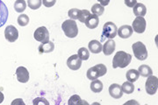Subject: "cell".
<instances>
[{"label": "cell", "mask_w": 158, "mask_h": 105, "mask_svg": "<svg viewBox=\"0 0 158 105\" xmlns=\"http://www.w3.org/2000/svg\"><path fill=\"white\" fill-rule=\"evenodd\" d=\"M131 61H132V55L130 54H127L124 51H118L113 57V68H117V67L124 68L129 65Z\"/></svg>", "instance_id": "cell-1"}, {"label": "cell", "mask_w": 158, "mask_h": 105, "mask_svg": "<svg viewBox=\"0 0 158 105\" xmlns=\"http://www.w3.org/2000/svg\"><path fill=\"white\" fill-rule=\"evenodd\" d=\"M62 29L64 34L68 38H75L78 34V27H77V22L74 19H67L63 21Z\"/></svg>", "instance_id": "cell-2"}, {"label": "cell", "mask_w": 158, "mask_h": 105, "mask_svg": "<svg viewBox=\"0 0 158 105\" xmlns=\"http://www.w3.org/2000/svg\"><path fill=\"white\" fill-rule=\"evenodd\" d=\"M106 72H107L106 67L104 64H98L96 66L92 67L88 69L87 78L90 81H93V80L98 79V77L104 76L106 74Z\"/></svg>", "instance_id": "cell-3"}, {"label": "cell", "mask_w": 158, "mask_h": 105, "mask_svg": "<svg viewBox=\"0 0 158 105\" xmlns=\"http://www.w3.org/2000/svg\"><path fill=\"white\" fill-rule=\"evenodd\" d=\"M132 50L136 59L140 61H144L148 58V50L146 46L141 41H137L132 46Z\"/></svg>", "instance_id": "cell-4"}, {"label": "cell", "mask_w": 158, "mask_h": 105, "mask_svg": "<svg viewBox=\"0 0 158 105\" xmlns=\"http://www.w3.org/2000/svg\"><path fill=\"white\" fill-rule=\"evenodd\" d=\"M118 28L116 25L113 22H106L103 26L102 31L101 40H105V39H113L115 36H117Z\"/></svg>", "instance_id": "cell-5"}, {"label": "cell", "mask_w": 158, "mask_h": 105, "mask_svg": "<svg viewBox=\"0 0 158 105\" xmlns=\"http://www.w3.org/2000/svg\"><path fill=\"white\" fill-rule=\"evenodd\" d=\"M147 81H146V84H145V89H146V92L148 95H155L157 92L158 89V79L156 76L154 75H150L147 77Z\"/></svg>", "instance_id": "cell-6"}, {"label": "cell", "mask_w": 158, "mask_h": 105, "mask_svg": "<svg viewBox=\"0 0 158 105\" xmlns=\"http://www.w3.org/2000/svg\"><path fill=\"white\" fill-rule=\"evenodd\" d=\"M34 37L37 41L43 43V42L49 40V32L45 26H40L35 30Z\"/></svg>", "instance_id": "cell-7"}, {"label": "cell", "mask_w": 158, "mask_h": 105, "mask_svg": "<svg viewBox=\"0 0 158 105\" xmlns=\"http://www.w3.org/2000/svg\"><path fill=\"white\" fill-rule=\"evenodd\" d=\"M133 31L137 33H143L146 30V20L143 17H136L132 25Z\"/></svg>", "instance_id": "cell-8"}, {"label": "cell", "mask_w": 158, "mask_h": 105, "mask_svg": "<svg viewBox=\"0 0 158 105\" xmlns=\"http://www.w3.org/2000/svg\"><path fill=\"white\" fill-rule=\"evenodd\" d=\"M5 37L9 42H14L19 38V31L14 26H7L5 30Z\"/></svg>", "instance_id": "cell-9"}, {"label": "cell", "mask_w": 158, "mask_h": 105, "mask_svg": "<svg viewBox=\"0 0 158 105\" xmlns=\"http://www.w3.org/2000/svg\"><path fill=\"white\" fill-rule=\"evenodd\" d=\"M67 66L70 70H78L82 66V60L77 55H74L67 60Z\"/></svg>", "instance_id": "cell-10"}, {"label": "cell", "mask_w": 158, "mask_h": 105, "mask_svg": "<svg viewBox=\"0 0 158 105\" xmlns=\"http://www.w3.org/2000/svg\"><path fill=\"white\" fill-rule=\"evenodd\" d=\"M17 80L21 83H26L29 81V72L25 67H19L16 69Z\"/></svg>", "instance_id": "cell-11"}, {"label": "cell", "mask_w": 158, "mask_h": 105, "mask_svg": "<svg viewBox=\"0 0 158 105\" xmlns=\"http://www.w3.org/2000/svg\"><path fill=\"white\" fill-rule=\"evenodd\" d=\"M109 94L114 99H119L123 95L121 86L117 83H113L109 87Z\"/></svg>", "instance_id": "cell-12"}, {"label": "cell", "mask_w": 158, "mask_h": 105, "mask_svg": "<svg viewBox=\"0 0 158 105\" xmlns=\"http://www.w3.org/2000/svg\"><path fill=\"white\" fill-rule=\"evenodd\" d=\"M115 47H116L115 41L113 39H108L107 41H106L105 44L102 46V51H103L105 55H111L114 52Z\"/></svg>", "instance_id": "cell-13"}, {"label": "cell", "mask_w": 158, "mask_h": 105, "mask_svg": "<svg viewBox=\"0 0 158 105\" xmlns=\"http://www.w3.org/2000/svg\"><path fill=\"white\" fill-rule=\"evenodd\" d=\"M133 33H134V31H133L132 26H127V25L120 26L117 31V34L121 39H128L132 36Z\"/></svg>", "instance_id": "cell-14"}, {"label": "cell", "mask_w": 158, "mask_h": 105, "mask_svg": "<svg viewBox=\"0 0 158 105\" xmlns=\"http://www.w3.org/2000/svg\"><path fill=\"white\" fill-rule=\"evenodd\" d=\"M8 18V9L6 4L0 0V27L6 25Z\"/></svg>", "instance_id": "cell-15"}, {"label": "cell", "mask_w": 158, "mask_h": 105, "mask_svg": "<svg viewBox=\"0 0 158 105\" xmlns=\"http://www.w3.org/2000/svg\"><path fill=\"white\" fill-rule=\"evenodd\" d=\"M85 23L88 28L95 29V28L98 27V26L99 24L98 16H97L95 14H90V16L87 18V19L85 20Z\"/></svg>", "instance_id": "cell-16"}, {"label": "cell", "mask_w": 158, "mask_h": 105, "mask_svg": "<svg viewBox=\"0 0 158 105\" xmlns=\"http://www.w3.org/2000/svg\"><path fill=\"white\" fill-rule=\"evenodd\" d=\"M54 50H55V45L49 40L41 43L39 46L40 54H48V53H52Z\"/></svg>", "instance_id": "cell-17"}, {"label": "cell", "mask_w": 158, "mask_h": 105, "mask_svg": "<svg viewBox=\"0 0 158 105\" xmlns=\"http://www.w3.org/2000/svg\"><path fill=\"white\" fill-rule=\"evenodd\" d=\"M134 8V15L136 17H144L147 13V8L141 3H137Z\"/></svg>", "instance_id": "cell-18"}, {"label": "cell", "mask_w": 158, "mask_h": 105, "mask_svg": "<svg viewBox=\"0 0 158 105\" xmlns=\"http://www.w3.org/2000/svg\"><path fill=\"white\" fill-rule=\"evenodd\" d=\"M88 47L90 51L92 54H99L102 52V45L101 43L96 40V39H93V40H90L88 45Z\"/></svg>", "instance_id": "cell-19"}, {"label": "cell", "mask_w": 158, "mask_h": 105, "mask_svg": "<svg viewBox=\"0 0 158 105\" xmlns=\"http://www.w3.org/2000/svg\"><path fill=\"white\" fill-rule=\"evenodd\" d=\"M138 72L140 74V75H141L142 77H148V76H150L153 74V70L149 66L143 64V65H141V66L139 67Z\"/></svg>", "instance_id": "cell-20"}, {"label": "cell", "mask_w": 158, "mask_h": 105, "mask_svg": "<svg viewBox=\"0 0 158 105\" xmlns=\"http://www.w3.org/2000/svg\"><path fill=\"white\" fill-rule=\"evenodd\" d=\"M126 77L127 79V81L130 82V83H135L140 77V74L138 72V70H135V69H129L127 72V74H126Z\"/></svg>", "instance_id": "cell-21"}, {"label": "cell", "mask_w": 158, "mask_h": 105, "mask_svg": "<svg viewBox=\"0 0 158 105\" xmlns=\"http://www.w3.org/2000/svg\"><path fill=\"white\" fill-rule=\"evenodd\" d=\"M90 89L94 93H100L103 90V83L99 80H93L90 83Z\"/></svg>", "instance_id": "cell-22"}, {"label": "cell", "mask_w": 158, "mask_h": 105, "mask_svg": "<svg viewBox=\"0 0 158 105\" xmlns=\"http://www.w3.org/2000/svg\"><path fill=\"white\" fill-rule=\"evenodd\" d=\"M27 8V3L25 0H16L15 3H14V9L15 11L19 12V13H21L23 11H25Z\"/></svg>", "instance_id": "cell-23"}, {"label": "cell", "mask_w": 158, "mask_h": 105, "mask_svg": "<svg viewBox=\"0 0 158 105\" xmlns=\"http://www.w3.org/2000/svg\"><path fill=\"white\" fill-rule=\"evenodd\" d=\"M88 104L87 102L83 101L80 98L78 95H73L69 100V105H79V104Z\"/></svg>", "instance_id": "cell-24"}, {"label": "cell", "mask_w": 158, "mask_h": 105, "mask_svg": "<svg viewBox=\"0 0 158 105\" xmlns=\"http://www.w3.org/2000/svg\"><path fill=\"white\" fill-rule=\"evenodd\" d=\"M121 89H122V91L123 93H126V94H132L135 90V86L133 83H130V82H126L122 84L121 86Z\"/></svg>", "instance_id": "cell-25"}, {"label": "cell", "mask_w": 158, "mask_h": 105, "mask_svg": "<svg viewBox=\"0 0 158 105\" xmlns=\"http://www.w3.org/2000/svg\"><path fill=\"white\" fill-rule=\"evenodd\" d=\"M105 11V7L101 6L100 4H95L91 7V12L93 14H95L97 16H101L104 14Z\"/></svg>", "instance_id": "cell-26"}, {"label": "cell", "mask_w": 158, "mask_h": 105, "mask_svg": "<svg viewBox=\"0 0 158 105\" xmlns=\"http://www.w3.org/2000/svg\"><path fill=\"white\" fill-rule=\"evenodd\" d=\"M77 55L79 56V58L82 61H87L90 58V52L88 51L87 48H85V47H81L78 50Z\"/></svg>", "instance_id": "cell-27"}, {"label": "cell", "mask_w": 158, "mask_h": 105, "mask_svg": "<svg viewBox=\"0 0 158 105\" xmlns=\"http://www.w3.org/2000/svg\"><path fill=\"white\" fill-rule=\"evenodd\" d=\"M42 5V0H27V6L32 10H38Z\"/></svg>", "instance_id": "cell-28"}, {"label": "cell", "mask_w": 158, "mask_h": 105, "mask_svg": "<svg viewBox=\"0 0 158 105\" xmlns=\"http://www.w3.org/2000/svg\"><path fill=\"white\" fill-rule=\"evenodd\" d=\"M18 24L19 26H26L29 23V17L27 14H20L18 17Z\"/></svg>", "instance_id": "cell-29"}, {"label": "cell", "mask_w": 158, "mask_h": 105, "mask_svg": "<svg viewBox=\"0 0 158 105\" xmlns=\"http://www.w3.org/2000/svg\"><path fill=\"white\" fill-rule=\"evenodd\" d=\"M90 12L88 10H79L78 13V19L81 23H85L87 18L90 16Z\"/></svg>", "instance_id": "cell-30"}, {"label": "cell", "mask_w": 158, "mask_h": 105, "mask_svg": "<svg viewBox=\"0 0 158 105\" xmlns=\"http://www.w3.org/2000/svg\"><path fill=\"white\" fill-rule=\"evenodd\" d=\"M78 13H79V9L77 8H73V9H70L68 11V16L71 18V19H77L78 18Z\"/></svg>", "instance_id": "cell-31"}, {"label": "cell", "mask_w": 158, "mask_h": 105, "mask_svg": "<svg viewBox=\"0 0 158 105\" xmlns=\"http://www.w3.org/2000/svg\"><path fill=\"white\" fill-rule=\"evenodd\" d=\"M33 103H34V105L35 104H46V105L49 104V103H48L45 98H41V97L35 98V99L33 101Z\"/></svg>", "instance_id": "cell-32"}, {"label": "cell", "mask_w": 158, "mask_h": 105, "mask_svg": "<svg viewBox=\"0 0 158 105\" xmlns=\"http://www.w3.org/2000/svg\"><path fill=\"white\" fill-rule=\"evenodd\" d=\"M56 0H42V4L48 8L53 7L56 5Z\"/></svg>", "instance_id": "cell-33"}, {"label": "cell", "mask_w": 158, "mask_h": 105, "mask_svg": "<svg viewBox=\"0 0 158 105\" xmlns=\"http://www.w3.org/2000/svg\"><path fill=\"white\" fill-rule=\"evenodd\" d=\"M124 2L126 6L127 7H131V8H133L137 4V0H125Z\"/></svg>", "instance_id": "cell-34"}, {"label": "cell", "mask_w": 158, "mask_h": 105, "mask_svg": "<svg viewBox=\"0 0 158 105\" xmlns=\"http://www.w3.org/2000/svg\"><path fill=\"white\" fill-rule=\"evenodd\" d=\"M18 103H20V104H25V103L23 102L22 99H16L14 100V101H12V103H11V105H14V104H18Z\"/></svg>", "instance_id": "cell-35"}, {"label": "cell", "mask_w": 158, "mask_h": 105, "mask_svg": "<svg viewBox=\"0 0 158 105\" xmlns=\"http://www.w3.org/2000/svg\"><path fill=\"white\" fill-rule=\"evenodd\" d=\"M99 2V4L103 6H106L110 3V0H98Z\"/></svg>", "instance_id": "cell-36"}, {"label": "cell", "mask_w": 158, "mask_h": 105, "mask_svg": "<svg viewBox=\"0 0 158 105\" xmlns=\"http://www.w3.org/2000/svg\"><path fill=\"white\" fill-rule=\"evenodd\" d=\"M4 99H5V95L0 91V103H2L4 102Z\"/></svg>", "instance_id": "cell-37"}]
</instances>
